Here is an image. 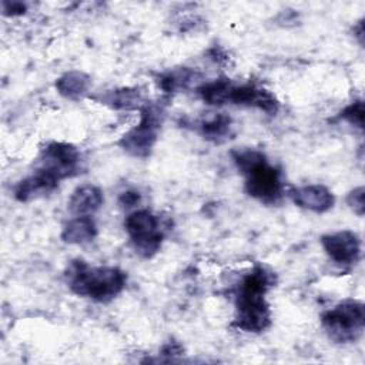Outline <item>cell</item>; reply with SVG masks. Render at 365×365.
<instances>
[{"label": "cell", "mask_w": 365, "mask_h": 365, "mask_svg": "<svg viewBox=\"0 0 365 365\" xmlns=\"http://www.w3.org/2000/svg\"><path fill=\"white\" fill-rule=\"evenodd\" d=\"M163 117L164 110L161 106L145 103L141 107L138 124L120 138L118 145L134 157H147L157 141V133L161 127Z\"/></svg>", "instance_id": "obj_4"}, {"label": "cell", "mask_w": 365, "mask_h": 365, "mask_svg": "<svg viewBox=\"0 0 365 365\" xmlns=\"http://www.w3.org/2000/svg\"><path fill=\"white\" fill-rule=\"evenodd\" d=\"M274 284L272 272L264 267L252 268L241 281L235 302V325L245 332L265 331L271 324L267 291Z\"/></svg>", "instance_id": "obj_1"}, {"label": "cell", "mask_w": 365, "mask_h": 365, "mask_svg": "<svg viewBox=\"0 0 365 365\" xmlns=\"http://www.w3.org/2000/svg\"><path fill=\"white\" fill-rule=\"evenodd\" d=\"M230 128H231V118L224 113H217L212 117L202 120L200 123L201 134L207 140H212V141H220L225 138L230 134Z\"/></svg>", "instance_id": "obj_17"}, {"label": "cell", "mask_w": 365, "mask_h": 365, "mask_svg": "<svg viewBox=\"0 0 365 365\" xmlns=\"http://www.w3.org/2000/svg\"><path fill=\"white\" fill-rule=\"evenodd\" d=\"M58 185V181H56L53 177L47 175L43 171L36 170V173L24 180H21L16 188H14V197L19 201H30L38 197H44L54 191Z\"/></svg>", "instance_id": "obj_11"}, {"label": "cell", "mask_w": 365, "mask_h": 365, "mask_svg": "<svg viewBox=\"0 0 365 365\" xmlns=\"http://www.w3.org/2000/svg\"><path fill=\"white\" fill-rule=\"evenodd\" d=\"M104 101L114 108L131 110L140 108L145 103H143V96L138 88H120L106 94Z\"/></svg>", "instance_id": "obj_16"}, {"label": "cell", "mask_w": 365, "mask_h": 365, "mask_svg": "<svg viewBox=\"0 0 365 365\" xmlns=\"http://www.w3.org/2000/svg\"><path fill=\"white\" fill-rule=\"evenodd\" d=\"M232 86L234 84L228 78H220L198 87V94L207 104L222 106L228 103Z\"/></svg>", "instance_id": "obj_15"}, {"label": "cell", "mask_w": 365, "mask_h": 365, "mask_svg": "<svg viewBox=\"0 0 365 365\" xmlns=\"http://www.w3.org/2000/svg\"><path fill=\"white\" fill-rule=\"evenodd\" d=\"M81 163L80 151L68 143H50L40 154L38 171L46 173L56 181H61L78 173Z\"/></svg>", "instance_id": "obj_6"}, {"label": "cell", "mask_w": 365, "mask_h": 365, "mask_svg": "<svg viewBox=\"0 0 365 365\" xmlns=\"http://www.w3.org/2000/svg\"><path fill=\"white\" fill-rule=\"evenodd\" d=\"M124 227L138 255L150 258L157 254L164 237L157 215L150 210H135L125 217Z\"/></svg>", "instance_id": "obj_5"}, {"label": "cell", "mask_w": 365, "mask_h": 365, "mask_svg": "<svg viewBox=\"0 0 365 365\" xmlns=\"http://www.w3.org/2000/svg\"><path fill=\"white\" fill-rule=\"evenodd\" d=\"M3 9L4 13L9 16H16V14H23L26 11V6L23 3L19 1H13V3H3Z\"/></svg>", "instance_id": "obj_22"}, {"label": "cell", "mask_w": 365, "mask_h": 365, "mask_svg": "<svg viewBox=\"0 0 365 365\" xmlns=\"http://www.w3.org/2000/svg\"><path fill=\"white\" fill-rule=\"evenodd\" d=\"M97 235V225L91 215H80L70 220L63 231L61 240L67 244H87Z\"/></svg>", "instance_id": "obj_13"}, {"label": "cell", "mask_w": 365, "mask_h": 365, "mask_svg": "<svg viewBox=\"0 0 365 365\" xmlns=\"http://www.w3.org/2000/svg\"><path fill=\"white\" fill-rule=\"evenodd\" d=\"M228 103L235 106L255 107L268 114H275L278 110V101L274 94L255 84L232 86Z\"/></svg>", "instance_id": "obj_9"}, {"label": "cell", "mask_w": 365, "mask_h": 365, "mask_svg": "<svg viewBox=\"0 0 365 365\" xmlns=\"http://www.w3.org/2000/svg\"><path fill=\"white\" fill-rule=\"evenodd\" d=\"M103 191L93 185V184H84L77 187L68 200V210L76 215H91L94 214L103 204Z\"/></svg>", "instance_id": "obj_12"}, {"label": "cell", "mask_w": 365, "mask_h": 365, "mask_svg": "<svg viewBox=\"0 0 365 365\" xmlns=\"http://www.w3.org/2000/svg\"><path fill=\"white\" fill-rule=\"evenodd\" d=\"M364 195H365V190H364V187L361 185V187L354 188V190L348 194V197H346V202H348L349 208H351L355 214H358L359 217L364 215V210H365V200H364Z\"/></svg>", "instance_id": "obj_20"}, {"label": "cell", "mask_w": 365, "mask_h": 365, "mask_svg": "<svg viewBox=\"0 0 365 365\" xmlns=\"http://www.w3.org/2000/svg\"><path fill=\"white\" fill-rule=\"evenodd\" d=\"M341 118H344L345 121H348L351 125H354L356 128H362L364 127V103H362V100L354 101L352 104L346 106L341 113Z\"/></svg>", "instance_id": "obj_19"}, {"label": "cell", "mask_w": 365, "mask_h": 365, "mask_svg": "<svg viewBox=\"0 0 365 365\" xmlns=\"http://www.w3.org/2000/svg\"><path fill=\"white\" fill-rule=\"evenodd\" d=\"M365 325L364 304L356 299H346L322 315V327L328 336L338 344L356 341Z\"/></svg>", "instance_id": "obj_3"}, {"label": "cell", "mask_w": 365, "mask_h": 365, "mask_svg": "<svg viewBox=\"0 0 365 365\" xmlns=\"http://www.w3.org/2000/svg\"><path fill=\"white\" fill-rule=\"evenodd\" d=\"M321 244L328 257L338 264H355L361 255V241L352 231H338L321 237Z\"/></svg>", "instance_id": "obj_8"}, {"label": "cell", "mask_w": 365, "mask_h": 365, "mask_svg": "<svg viewBox=\"0 0 365 365\" xmlns=\"http://www.w3.org/2000/svg\"><path fill=\"white\" fill-rule=\"evenodd\" d=\"M70 289L98 302H108L115 298L125 285L127 277L117 267H88L83 259L71 261L66 269Z\"/></svg>", "instance_id": "obj_2"}, {"label": "cell", "mask_w": 365, "mask_h": 365, "mask_svg": "<svg viewBox=\"0 0 365 365\" xmlns=\"http://www.w3.org/2000/svg\"><path fill=\"white\" fill-rule=\"evenodd\" d=\"M289 197L294 204L298 207L312 211V212H325L334 205V194L321 184H311L305 187L292 188Z\"/></svg>", "instance_id": "obj_10"}, {"label": "cell", "mask_w": 365, "mask_h": 365, "mask_svg": "<svg viewBox=\"0 0 365 365\" xmlns=\"http://www.w3.org/2000/svg\"><path fill=\"white\" fill-rule=\"evenodd\" d=\"M91 84L90 77L83 71H67L56 81L57 91L66 98H78Z\"/></svg>", "instance_id": "obj_14"}, {"label": "cell", "mask_w": 365, "mask_h": 365, "mask_svg": "<svg viewBox=\"0 0 365 365\" xmlns=\"http://www.w3.org/2000/svg\"><path fill=\"white\" fill-rule=\"evenodd\" d=\"M195 78H197V73L194 70L182 67L163 76L160 80V86L163 90L171 93L178 88H185L192 81H195Z\"/></svg>", "instance_id": "obj_18"}, {"label": "cell", "mask_w": 365, "mask_h": 365, "mask_svg": "<svg viewBox=\"0 0 365 365\" xmlns=\"http://www.w3.org/2000/svg\"><path fill=\"white\" fill-rule=\"evenodd\" d=\"M245 190L255 200L264 204H275L282 195L281 173L268 164L267 158L255 164L245 174Z\"/></svg>", "instance_id": "obj_7"}, {"label": "cell", "mask_w": 365, "mask_h": 365, "mask_svg": "<svg viewBox=\"0 0 365 365\" xmlns=\"http://www.w3.org/2000/svg\"><path fill=\"white\" fill-rule=\"evenodd\" d=\"M140 202V194L135 191H125L120 195V204L125 208L134 207Z\"/></svg>", "instance_id": "obj_21"}]
</instances>
